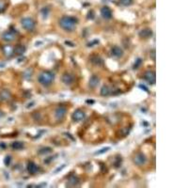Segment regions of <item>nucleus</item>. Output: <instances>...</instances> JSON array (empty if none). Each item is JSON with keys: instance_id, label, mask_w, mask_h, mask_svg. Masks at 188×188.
<instances>
[{"instance_id": "1", "label": "nucleus", "mask_w": 188, "mask_h": 188, "mask_svg": "<svg viewBox=\"0 0 188 188\" xmlns=\"http://www.w3.org/2000/svg\"><path fill=\"white\" fill-rule=\"evenodd\" d=\"M77 19L70 16H63L59 20V26L66 31H73L75 29L77 25Z\"/></svg>"}, {"instance_id": "2", "label": "nucleus", "mask_w": 188, "mask_h": 188, "mask_svg": "<svg viewBox=\"0 0 188 188\" xmlns=\"http://www.w3.org/2000/svg\"><path fill=\"white\" fill-rule=\"evenodd\" d=\"M54 78H55V75L53 73L49 72V70H43L41 72L38 77V80H39V83L41 84L42 86H50L53 81H54Z\"/></svg>"}, {"instance_id": "3", "label": "nucleus", "mask_w": 188, "mask_h": 188, "mask_svg": "<svg viewBox=\"0 0 188 188\" xmlns=\"http://www.w3.org/2000/svg\"><path fill=\"white\" fill-rule=\"evenodd\" d=\"M35 25H36L35 21L30 17H26L21 20V26L26 30H28V31L32 30L35 28Z\"/></svg>"}, {"instance_id": "4", "label": "nucleus", "mask_w": 188, "mask_h": 188, "mask_svg": "<svg viewBox=\"0 0 188 188\" xmlns=\"http://www.w3.org/2000/svg\"><path fill=\"white\" fill-rule=\"evenodd\" d=\"M146 160H147L146 155L142 152H138L134 156V163L138 167L143 166V164L146 163Z\"/></svg>"}, {"instance_id": "5", "label": "nucleus", "mask_w": 188, "mask_h": 188, "mask_svg": "<svg viewBox=\"0 0 188 188\" xmlns=\"http://www.w3.org/2000/svg\"><path fill=\"white\" fill-rule=\"evenodd\" d=\"M85 112L83 111V110H81V109H76L74 113H73V115H72V119H73V121L74 122H81V121H83L84 119H85Z\"/></svg>"}, {"instance_id": "6", "label": "nucleus", "mask_w": 188, "mask_h": 188, "mask_svg": "<svg viewBox=\"0 0 188 188\" xmlns=\"http://www.w3.org/2000/svg\"><path fill=\"white\" fill-rule=\"evenodd\" d=\"M61 81L65 85H68V86L72 85L75 82V75L72 74H69V73L63 74V75L61 76Z\"/></svg>"}, {"instance_id": "7", "label": "nucleus", "mask_w": 188, "mask_h": 188, "mask_svg": "<svg viewBox=\"0 0 188 188\" xmlns=\"http://www.w3.org/2000/svg\"><path fill=\"white\" fill-rule=\"evenodd\" d=\"M144 80L149 84L152 85L155 83V73L152 70H148L144 74Z\"/></svg>"}, {"instance_id": "8", "label": "nucleus", "mask_w": 188, "mask_h": 188, "mask_svg": "<svg viewBox=\"0 0 188 188\" xmlns=\"http://www.w3.org/2000/svg\"><path fill=\"white\" fill-rule=\"evenodd\" d=\"M67 113V108L64 107V106H59L56 109V112H55V116L58 120H62L63 118L65 117Z\"/></svg>"}, {"instance_id": "9", "label": "nucleus", "mask_w": 188, "mask_h": 188, "mask_svg": "<svg viewBox=\"0 0 188 188\" xmlns=\"http://www.w3.org/2000/svg\"><path fill=\"white\" fill-rule=\"evenodd\" d=\"M27 169H28V173L31 174V175L36 174V173L39 171V168H38V166H37V164H36L34 162H32V161H29V162L28 163Z\"/></svg>"}, {"instance_id": "10", "label": "nucleus", "mask_w": 188, "mask_h": 188, "mask_svg": "<svg viewBox=\"0 0 188 188\" xmlns=\"http://www.w3.org/2000/svg\"><path fill=\"white\" fill-rule=\"evenodd\" d=\"M11 98V93L7 90V89H3L0 91V101L1 102H9Z\"/></svg>"}, {"instance_id": "11", "label": "nucleus", "mask_w": 188, "mask_h": 188, "mask_svg": "<svg viewBox=\"0 0 188 188\" xmlns=\"http://www.w3.org/2000/svg\"><path fill=\"white\" fill-rule=\"evenodd\" d=\"M101 14H102V17L105 19H111L112 15H113L111 9L106 6H105L101 9Z\"/></svg>"}, {"instance_id": "12", "label": "nucleus", "mask_w": 188, "mask_h": 188, "mask_svg": "<svg viewBox=\"0 0 188 188\" xmlns=\"http://www.w3.org/2000/svg\"><path fill=\"white\" fill-rule=\"evenodd\" d=\"M111 54H112L113 57H115V58H121V57L123 55V51H122V49L121 48L120 46L115 45V46L112 47Z\"/></svg>"}, {"instance_id": "13", "label": "nucleus", "mask_w": 188, "mask_h": 188, "mask_svg": "<svg viewBox=\"0 0 188 188\" xmlns=\"http://www.w3.org/2000/svg\"><path fill=\"white\" fill-rule=\"evenodd\" d=\"M2 39L5 41H13L15 40V34L14 32L12 31H6L2 34Z\"/></svg>"}, {"instance_id": "14", "label": "nucleus", "mask_w": 188, "mask_h": 188, "mask_svg": "<svg viewBox=\"0 0 188 188\" xmlns=\"http://www.w3.org/2000/svg\"><path fill=\"white\" fill-rule=\"evenodd\" d=\"M152 35V31L151 28H143L139 31V37L142 39H148Z\"/></svg>"}, {"instance_id": "15", "label": "nucleus", "mask_w": 188, "mask_h": 188, "mask_svg": "<svg viewBox=\"0 0 188 188\" xmlns=\"http://www.w3.org/2000/svg\"><path fill=\"white\" fill-rule=\"evenodd\" d=\"M99 83H100V79H99V77L96 76V75H92V76L90 77L89 81H88V85H89V87H90L91 88H95L99 85Z\"/></svg>"}, {"instance_id": "16", "label": "nucleus", "mask_w": 188, "mask_h": 188, "mask_svg": "<svg viewBox=\"0 0 188 188\" xmlns=\"http://www.w3.org/2000/svg\"><path fill=\"white\" fill-rule=\"evenodd\" d=\"M3 52H4V55L8 58L13 56L14 54V48L13 47H11V45H5L3 47Z\"/></svg>"}, {"instance_id": "17", "label": "nucleus", "mask_w": 188, "mask_h": 188, "mask_svg": "<svg viewBox=\"0 0 188 188\" xmlns=\"http://www.w3.org/2000/svg\"><path fill=\"white\" fill-rule=\"evenodd\" d=\"M111 93H112L111 88H109V87L106 86V85H105V86L102 87L101 91H100V94H101L102 96H108L109 94H111Z\"/></svg>"}, {"instance_id": "18", "label": "nucleus", "mask_w": 188, "mask_h": 188, "mask_svg": "<svg viewBox=\"0 0 188 188\" xmlns=\"http://www.w3.org/2000/svg\"><path fill=\"white\" fill-rule=\"evenodd\" d=\"M26 52V47L24 45H17L15 48H14V54L22 56L24 55V53Z\"/></svg>"}, {"instance_id": "19", "label": "nucleus", "mask_w": 188, "mask_h": 188, "mask_svg": "<svg viewBox=\"0 0 188 188\" xmlns=\"http://www.w3.org/2000/svg\"><path fill=\"white\" fill-rule=\"evenodd\" d=\"M24 147H25V145H24L22 141H14V142L11 144V148L13 150H16V151L22 150V149H24Z\"/></svg>"}, {"instance_id": "20", "label": "nucleus", "mask_w": 188, "mask_h": 188, "mask_svg": "<svg viewBox=\"0 0 188 188\" xmlns=\"http://www.w3.org/2000/svg\"><path fill=\"white\" fill-rule=\"evenodd\" d=\"M91 62L93 64H95V65H102L104 63L103 61V58H101L100 57H97V56H94L92 58H91Z\"/></svg>"}, {"instance_id": "21", "label": "nucleus", "mask_w": 188, "mask_h": 188, "mask_svg": "<svg viewBox=\"0 0 188 188\" xmlns=\"http://www.w3.org/2000/svg\"><path fill=\"white\" fill-rule=\"evenodd\" d=\"M52 152V149L51 148H49V147H43V148H41V149H40L39 150V154H47V153H50Z\"/></svg>"}, {"instance_id": "22", "label": "nucleus", "mask_w": 188, "mask_h": 188, "mask_svg": "<svg viewBox=\"0 0 188 188\" xmlns=\"http://www.w3.org/2000/svg\"><path fill=\"white\" fill-rule=\"evenodd\" d=\"M78 182H79V180H78V178H76V177L73 176L72 178L70 179V181H69V183H68V185H72V186H74V185H76V184H77Z\"/></svg>"}, {"instance_id": "23", "label": "nucleus", "mask_w": 188, "mask_h": 188, "mask_svg": "<svg viewBox=\"0 0 188 188\" xmlns=\"http://www.w3.org/2000/svg\"><path fill=\"white\" fill-rule=\"evenodd\" d=\"M6 3L3 1V0H0V13H2L5 10H6Z\"/></svg>"}, {"instance_id": "24", "label": "nucleus", "mask_w": 188, "mask_h": 188, "mask_svg": "<svg viewBox=\"0 0 188 188\" xmlns=\"http://www.w3.org/2000/svg\"><path fill=\"white\" fill-rule=\"evenodd\" d=\"M120 2H121V4L123 5V6H129V5L132 4L133 0H120Z\"/></svg>"}, {"instance_id": "25", "label": "nucleus", "mask_w": 188, "mask_h": 188, "mask_svg": "<svg viewBox=\"0 0 188 188\" xmlns=\"http://www.w3.org/2000/svg\"><path fill=\"white\" fill-rule=\"evenodd\" d=\"M109 150H110V148L105 147V148H104V149H102V150H100V151L96 152H95V155H99V154L105 153V152H107V151H109Z\"/></svg>"}, {"instance_id": "26", "label": "nucleus", "mask_w": 188, "mask_h": 188, "mask_svg": "<svg viewBox=\"0 0 188 188\" xmlns=\"http://www.w3.org/2000/svg\"><path fill=\"white\" fill-rule=\"evenodd\" d=\"M141 62H142V59H141V58H137L136 61H135V63L134 64V69H137V68L141 65Z\"/></svg>"}, {"instance_id": "27", "label": "nucleus", "mask_w": 188, "mask_h": 188, "mask_svg": "<svg viewBox=\"0 0 188 188\" xmlns=\"http://www.w3.org/2000/svg\"><path fill=\"white\" fill-rule=\"evenodd\" d=\"M11 162V157L10 155H8V156H7V157L5 158V160H4V163H5V164H6V166H10Z\"/></svg>"}, {"instance_id": "28", "label": "nucleus", "mask_w": 188, "mask_h": 188, "mask_svg": "<svg viewBox=\"0 0 188 188\" xmlns=\"http://www.w3.org/2000/svg\"><path fill=\"white\" fill-rule=\"evenodd\" d=\"M152 60H155V51H152Z\"/></svg>"}, {"instance_id": "29", "label": "nucleus", "mask_w": 188, "mask_h": 188, "mask_svg": "<svg viewBox=\"0 0 188 188\" xmlns=\"http://www.w3.org/2000/svg\"><path fill=\"white\" fill-rule=\"evenodd\" d=\"M139 88H143V89H144V90H146V91H148V90H149V89H148L147 88H145V87H144L143 85H140V86H139Z\"/></svg>"}, {"instance_id": "30", "label": "nucleus", "mask_w": 188, "mask_h": 188, "mask_svg": "<svg viewBox=\"0 0 188 188\" xmlns=\"http://www.w3.org/2000/svg\"><path fill=\"white\" fill-rule=\"evenodd\" d=\"M95 43H98V41H92V42L88 43V46H92V44H95Z\"/></svg>"}, {"instance_id": "31", "label": "nucleus", "mask_w": 188, "mask_h": 188, "mask_svg": "<svg viewBox=\"0 0 188 188\" xmlns=\"http://www.w3.org/2000/svg\"><path fill=\"white\" fill-rule=\"evenodd\" d=\"M3 115H4V113H3V112H2L1 110H0V118H1V117H2Z\"/></svg>"}, {"instance_id": "32", "label": "nucleus", "mask_w": 188, "mask_h": 188, "mask_svg": "<svg viewBox=\"0 0 188 188\" xmlns=\"http://www.w3.org/2000/svg\"><path fill=\"white\" fill-rule=\"evenodd\" d=\"M0 147H2V148H6V145H5V144H4V145H3V144H0Z\"/></svg>"}]
</instances>
